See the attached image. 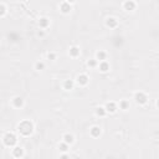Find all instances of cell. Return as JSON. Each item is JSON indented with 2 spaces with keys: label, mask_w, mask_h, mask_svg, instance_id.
Here are the masks:
<instances>
[{
  "label": "cell",
  "mask_w": 159,
  "mask_h": 159,
  "mask_svg": "<svg viewBox=\"0 0 159 159\" xmlns=\"http://www.w3.org/2000/svg\"><path fill=\"white\" fill-rule=\"evenodd\" d=\"M35 130V124L32 120L30 119H22L19 122L17 127H16V132L21 135V137H30Z\"/></svg>",
  "instance_id": "6da1fadb"
},
{
  "label": "cell",
  "mask_w": 159,
  "mask_h": 159,
  "mask_svg": "<svg viewBox=\"0 0 159 159\" xmlns=\"http://www.w3.org/2000/svg\"><path fill=\"white\" fill-rule=\"evenodd\" d=\"M1 140H2V144H4L6 148H10V149H11L12 147H15V145L17 144L19 138H17V135H16L14 132H6V133L2 135Z\"/></svg>",
  "instance_id": "7a4b0ae2"
},
{
  "label": "cell",
  "mask_w": 159,
  "mask_h": 159,
  "mask_svg": "<svg viewBox=\"0 0 159 159\" xmlns=\"http://www.w3.org/2000/svg\"><path fill=\"white\" fill-rule=\"evenodd\" d=\"M133 99H134V102H135L138 106H144V104H147V102H148V96H147V93H144L143 91H137V92H134V94H133Z\"/></svg>",
  "instance_id": "3957f363"
},
{
  "label": "cell",
  "mask_w": 159,
  "mask_h": 159,
  "mask_svg": "<svg viewBox=\"0 0 159 159\" xmlns=\"http://www.w3.org/2000/svg\"><path fill=\"white\" fill-rule=\"evenodd\" d=\"M10 103H11V106H12L14 108L21 109V108H24V106H25V99H24L21 96H14V97L11 98Z\"/></svg>",
  "instance_id": "277c9868"
},
{
  "label": "cell",
  "mask_w": 159,
  "mask_h": 159,
  "mask_svg": "<svg viewBox=\"0 0 159 159\" xmlns=\"http://www.w3.org/2000/svg\"><path fill=\"white\" fill-rule=\"evenodd\" d=\"M75 82H76L80 87H86V86L89 83V77H88L87 73H80V75L76 77Z\"/></svg>",
  "instance_id": "5b68a950"
},
{
  "label": "cell",
  "mask_w": 159,
  "mask_h": 159,
  "mask_svg": "<svg viewBox=\"0 0 159 159\" xmlns=\"http://www.w3.org/2000/svg\"><path fill=\"white\" fill-rule=\"evenodd\" d=\"M72 9H73V5L70 4V2H67V1H65V0L58 5V10H60V12L63 14V15H68V14H71Z\"/></svg>",
  "instance_id": "8992f818"
},
{
  "label": "cell",
  "mask_w": 159,
  "mask_h": 159,
  "mask_svg": "<svg viewBox=\"0 0 159 159\" xmlns=\"http://www.w3.org/2000/svg\"><path fill=\"white\" fill-rule=\"evenodd\" d=\"M11 155L14 158H22L25 155V149L22 147H20V145L16 144L15 147L11 148Z\"/></svg>",
  "instance_id": "52a82bcc"
},
{
  "label": "cell",
  "mask_w": 159,
  "mask_h": 159,
  "mask_svg": "<svg viewBox=\"0 0 159 159\" xmlns=\"http://www.w3.org/2000/svg\"><path fill=\"white\" fill-rule=\"evenodd\" d=\"M137 9V2L134 0H125L123 2V10L128 11V12H132Z\"/></svg>",
  "instance_id": "ba28073f"
},
{
  "label": "cell",
  "mask_w": 159,
  "mask_h": 159,
  "mask_svg": "<svg viewBox=\"0 0 159 159\" xmlns=\"http://www.w3.org/2000/svg\"><path fill=\"white\" fill-rule=\"evenodd\" d=\"M97 70H98L99 72H102V73H106V72H108V71L111 70V65H109V62H108L107 60L99 61L98 65H97Z\"/></svg>",
  "instance_id": "9c48e42d"
},
{
  "label": "cell",
  "mask_w": 159,
  "mask_h": 159,
  "mask_svg": "<svg viewBox=\"0 0 159 159\" xmlns=\"http://www.w3.org/2000/svg\"><path fill=\"white\" fill-rule=\"evenodd\" d=\"M51 25V21L47 16H41L39 19V29H43V30H47Z\"/></svg>",
  "instance_id": "30bf717a"
},
{
  "label": "cell",
  "mask_w": 159,
  "mask_h": 159,
  "mask_svg": "<svg viewBox=\"0 0 159 159\" xmlns=\"http://www.w3.org/2000/svg\"><path fill=\"white\" fill-rule=\"evenodd\" d=\"M80 55H81V48L78 46H76V45L70 46V48H68V56L70 57L77 58V57H80Z\"/></svg>",
  "instance_id": "8fae6325"
},
{
  "label": "cell",
  "mask_w": 159,
  "mask_h": 159,
  "mask_svg": "<svg viewBox=\"0 0 159 159\" xmlns=\"http://www.w3.org/2000/svg\"><path fill=\"white\" fill-rule=\"evenodd\" d=\"M104 108H106L107 113H109V114H113V113H116V112L118 111V106H117V103L113 102V101L107 102V103L104 104Z\"/></svg>",
  "instance_id": "7c38bea8"
},
{
  "label": "cell",
  "mask_w": 159,
  "mask_h": 159,
  "mask_svg": "<svg viewBox=\"0 0 159 159\" xmlns=\"http://www.w3.org/2000/svg\"><path fill=\"white\" fill-rule=\"evenodd\" d=\"M106 26L109 29H116L118 27V19L114 16H109L106 19Z\"/></svg>",
  "instance_id": "4fadbf2b"
},
{
  "label": "cell",
  "mask_w": 159,
  "mask_h": 159,
  "mask_svg": "<svg viewBox=\"0 0 159 159\" xmlns=\"http://www.w3.org/2000/svg\"><path fill=\"white\" fill-rule=\"evenodd\" d=\"M101 134H102V129H101L99 125H92L89 128V135L92 138H99Z\"/></svg>",
  "instance_id": "5bb4252c"
},
{
  "label": "cell",
  "mask_w": 159,
  "mask_h": 159,
  "mask_svg": "<svg viewBox=\"0 0 159 159\" xmlns=\"http://www.w3.org/2000/svg\"><path fill=\"white\" fill-rule=\"evenodd\" d=\"M75 84H76L75 80L67 78V80H65V81L62 82V88H63L65 91H72V89L75 88Z\"/></svg>",
  "instance_id": "9a60e30c"
},
{
  "label": "cell",
  "mask_w": 159,
  "mask_h": 159,
  "mask_svg": "<svg viewBox=\"0 0 159 159\" xmlns=\"http://www.w3.org/2000/svg\"><path fill=\"white\" fill-rule=\"evenodd\" d=\"M117 106H118V109H120V111H123V112H125V111H128V109L130 108V103H129L128 99H120V101L117 103Z\"/></svg>",
  "instance_id": "2e32d148"
},
{
  "label": "cell",
  "mask_w": 159,
  "mask_h": 159,
  "mask_svg": "<svg viewBox=\"0 0 159 159\" xmlns=\"http://www.w3.org/2000/svg\"><path fill=\"white\" fill-rule=\"evenodd\" d=\"M62 140H63L65 143H67L68 145H72V144L75 143L76 138H75V135H73L72 133H65V134L62 135Z\"/></svg>",
  "instance_id": "e0dca14e"
},
{
  "label": "cell",
  "mask_w": 159,
  "mask_h": 159,
  "mask_svg": "<svg viewBox=\"0 0 159 159\" xmlns=\"http://www.w3.org/2000/svg\"><path fill=\"white\" fill-rule=\"evenodd\" d=\"M98 62L99 61H104V60H107L108 58V53H107V51H104V50H98L97 52H96V57H94Z\"/></svg>",
  "instance_id": "ac0fdd59"
},
{
  "label": "cell",
  "mask_w": 159,
  "mask_h": 159,
  "mask_svg": "<svg viewBox=\"0 0 159 159\" xmlns=\"http://www.w3.org/2000/svg\"><path fill=\"white\" fill-rule=\"evenodd\" d=\"M94 114H96L97 117H99V118H103V117H106L108 113H107L104 106H98V107H96V109H94Z\"/></svg>",
  "instance_id": "d6986e66"
},
{
  "label": "cell",
  "mask_w": 159,
  "mask_h": 159,
  "mask_svg": "<svg viewBox=\"0 0 159 159\" xmlns=\"http://www.w3.org/2000/svg\"><path fill=\"white\" fill-rule=\"evenodd\" d=\"M46 68V63L43 62V61H36L35 62V65H34V70L35 71H37V72H41V71H43Z\"/></svg>",
  "instance_id": "ffe728a7"
},
{
  "label": "cell",
  "mask_w": 159,
  "mask_h": 159,
  "mask_svg": "<svg viewBox=\"0 0 159 159\" xmlns=\"http://www.w3.org/2000/svg\"><path fill=\"white\" fill-rule=\"evenodd\" d=\"M70 147H71V145H68V144L65 143L63 140H61V142L58 143V145H57V148H58V150H60L61 153H67V152L70 150Z\"/></svg>",
  "instance_id": "44dd1931"
},
{
  "label": "cell",
  "mask_w": 159,
  "mask_h": 159,
  "mask_svg": "<svg viewBox=\"0 0 159 159\" xmlns=\"http://www.w3.org/2000/svg\"><path fill=\"white\" fill-rule=\"evenodd\" d=\"M46 58H47L48 61H56V60H57V53H56L55 51H48V52L46 53Z\"/></svg>",
  "instance_id": "7402d4cb"
},
{
  "label": "cell",
  "mask_w": 159,
  "mask_h": 159,
  "mask_svg": "<svg viewBox=\"0 0 159 159\" xmlns=\"http://www.w3.org/2000/svg\"><path fill=\"white\" fill-rule=\"evenodd\" d=\"M97 65H98V61L96 58H91V60L87 61V66L89 68H97Z\"/></svg>",
  "instance_id": "603a6c76"
},
{
  "label": "cell",
  "mask_w": 159,
  "mask_h": 159,
  "mask_svg": "<svg viewBox=\"0 0 159 159\" xmlns=\"http://www.w3.org/2000/svg\"><path fill=\"white\" fill-rule=\"evenodd\" d=\"M6 12H7V7H6V5L2 4V2H0V17H4V16L6 15Z\"/></svg>",
  "instance_id": "cb8c5ba5"
},
{
  "label": "cell",
  "mask_w": 159,
  "mask_h": 159,
  "mask_svg": "<svg viewBox=\"0 0 159 159\" xmlns=\"http://www.w3.org/2000/svg\"><path fill=\"white\" fill-rule=\"evenodd\" d=\"M36 35H37L39 37H45V35H46V30H43V29H39L37 32H36Z\"/></svg>",
  "instance_id": "d4e9b609"
},
{
  "label": "cell",
  "mask_w": 159,
  "mask_h": 159,
  "mask_svg": "<svg viewBox=\"0 0 159 159\" xmlns=\"http://www.w3.org/2000/svg\"><path fill=\"white\" fill-rule=\"evenodd\" d=\"M60 158H68V154L67 153H62V154H60Z\"/></svg>",
  "instance_id": "484cf974"
},
{
  "label": "cell",
  "mask_w": 159,
  "mask_h": 159,
  "mask_svg": "<svg viewBox=\"0 0 159 159\" xmlns=\"http://www.w3.org/2000/svg\"><path fill=\"white\" fill-rule=\"evenodd\" d=\"M65 1H67V2H70V4H72V5H73V4H75L77 0H65Z\"/></svg>",
  "instance_id": "4316f807"
}]
</instances>
